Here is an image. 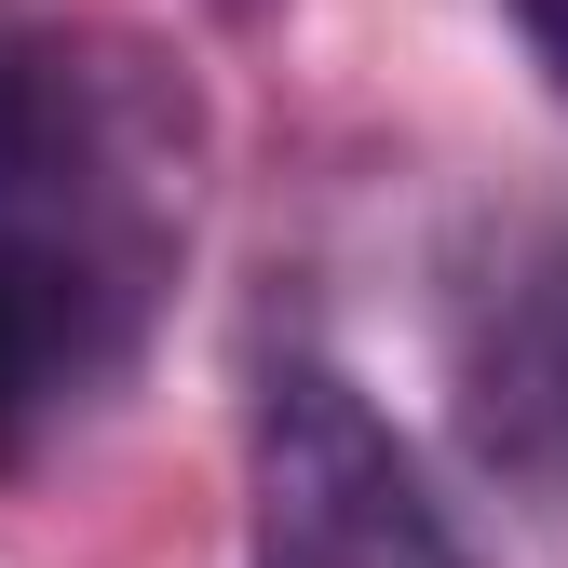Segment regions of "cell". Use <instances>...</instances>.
<instances>
[{
	"label": "cell",
	"instance_id": "1",
	"mask_svg": "<svg viewBox=\"0 0 568 568\" xmlns=\"http://www.w3.org/2000/svg\"><path fill=\"white\" fill-rule=\"evenodd\" d=\"M190 257V95L163 54L0 14V474L135 379Z\"/></svg>",
	"mask_w": 568,
	"mask_h": 568
},
{
	"label": "cell",
	"instance_id": "2",
	"mask_svg": "<svg viewBox=\"0 0 568 568\" xmlns=\"http://www.w3.org/2000/svg\"><path fill=\"white\" fill-rule=\"evenodd\" d=\"M244 568H474V541L419 487L379 393L325 352H284L244 419Z\"/></svg>",
	"mask_w": 568,
	"mask_h": 568
},
{
	"label": "cell",
	"instance_id": "3",
	"mask_svg": "<svg viewBox=\"0 0 568 568\" xmlns=\"http://www.w3.org/2000/svg\"><path fill=\"white\" fill-rule=\"evenodd\" d=\"M460 460L528 515H568V217H515L460 257L447 298Z\"/></svg>",
	"mask_w": 568,
	"mask_h": 568
},
{
	"label": "cell",
	"instance_id": "4",
	"mask_svg": "<svg viewBox=\"0 0 568 568\" xmlns=\"http://www.w3.org/2000/svg\"><path fill=\"white\" fill-rule=\"evenodd\" d=\"M501 14H515V41H528V68H541L555 95H568V0H501Z\"/></svg>",
	"mask_w": 568,
	"mask_h": 568
}]
</instances>
